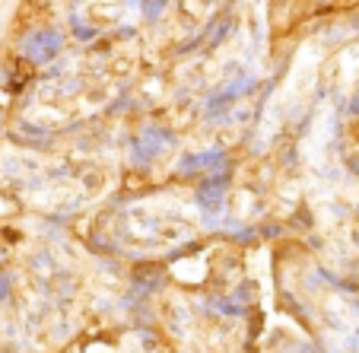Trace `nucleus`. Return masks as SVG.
<instances>
[{"mask_svg":"<svg viewBox=\"0 0 359 353\" xmlns=\"http://www.w3.org/2000/svg\"><path fill=\"white\" fill-rule=\"evenodd\" d=\"M61 51V35L57 32H35V35H29L26 39V55L32 58V61H39V64H45V61H51V58Z\"/></svg>","mask_w":359,"mask_h":353,"instance_id":"nucleus-1","label":"nucleus"},{"mask_svg":"<svg viewBox=\"0 0 359 353\" xmlns=\"http://www.w3.org/2000/svg\"><path fill=\"white\" fill-rule=\"evenodd\" d=\"M223 163H226L223 153H219V149H210V153H197V156H188L182 169H184V172H194V169L219 172V169H223Z\"/></svg>","mask_w":359,"mask_h":353,"instance_id":"nucleus-2","label":"nucleus"},{"mask_svg":"<svg viewBox=\"0 0 359 353\" xmlns=\"http://www.w3.org/2000/svg\"><path fill=\"white\" fill-rule=\"evenodd\" d=\"M223 188H226V175H217L213 182H207L201 188V204L207 207V211H217L219 201H223Z\"/></svg>","mask_w":359,"mask_h":353,"instance_id":"nucleus-3","label":"nucleus"}]
</instances>
